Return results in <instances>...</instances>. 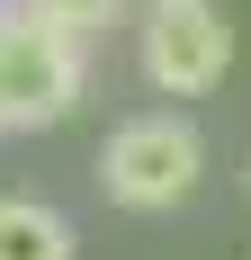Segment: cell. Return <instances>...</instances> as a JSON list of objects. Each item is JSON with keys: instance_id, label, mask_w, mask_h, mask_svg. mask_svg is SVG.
Instances as JSON below:
<instances>
[{"instance_id": "obj_1", "label": "cell", "mask_w": 251, "mask_h": 260, "mask_svg": "<svg viewBox=\"0 0 251 260\" xmlns=\"http://www.w3.org/2000/svg\"><path fill=\"white\" fill-rule=\"evenodd\" d=\"M198 180H206V135L189 126L179 108L125 117V126L99 144V188H108V207H125V215H171V207H189Z\"/></svg>"}, {"instance_id": "obj_2", "label": "cell", "mask_w": 251, "mask_h": 260, "mask_svg": "<svg viewBox=\"0 0 251 260\" xmlns=\"http://www.w3.org/2000/svg\"><path fill=\"white\" fill-rule=\"evenodd\" d=\"M135 63L162 99H206L233 72L225 0H135Z\"/></svg>"}, {"instance_id": "obj_3", "label": "cell", "mask_w": 251, "mask_h": 260, "mask_svg": "<svg viewBox=\"0 0 251 260\" xmlns=\"http://www.w3.org/2000/svg\"><path fill=\"white\" fill-rule=\"evenodd\" d=\"M81 81H90L81 36L45 27L36 9H9L0 18V117H9V135L18 126H63L81 108Z\"/></svg>"}, {"instance_id": "obj_4", "label": "cell", "mask_w": 251, "mask_h": 260, "mask_svg": "<svg viewBox=\"0 0 251 260\" xmlns=\"http://www.w3.org/2000/svg\"><path fill=\"white\" fill-rule=\"evenodd\" d=\"M0 260H72V224L45 198H0Z\"/></svg>"}, {"instance_id": "obj_5", "label": "cell", "mask_w": 251, "mask_h": 260, "mask_svg": "<svg viewBox=\"0 0 251 260\" xmlns=\"http://www.w3.org/2000/svg\"><path fill=\"white\" fill-rule=\"evenodd\" d=\"M18 9H36L45 27H63V36H81V45H90V36H108V27L135 9V0H18Z\"/></svg>"}, {"instance_id": "obj_6", "label": "cell", "mask_w": 251, "mask_h": 260, "mask_svg": "<svg viewBox=\"0 0 251 260\" xmlns=\"http://www.w3.org/2000/svg\"><path fill=\"white\" fill-rule=\"evenodd\" d=\"M0 135H9V117H0Z\"/></svg>"}, {"instance_id": "obj_7", "label": "cell", "mask_w": 251, "mask_h": 260, "mask_svg": "<svg viewBox=\"0 0 251 260\" xmlns=\"http://www.w3.org/2000/svg\"><path fill=\"white\" fill-rule=\"evenodd\" d=\"M242 188H251V171H242Z\"/></svg>"}]
</instances>
